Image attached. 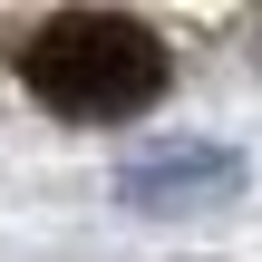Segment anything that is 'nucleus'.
I'll use <instances>...</instances> for the list:
<instances>
[{"instance_id": "nucleus-2", "label": "nucleus", "mask_w": 262, "mask_h": 262, "mask_svg": "<svg viewBox=\"0 0 262 262\" xmlns=\"http://www.w3.org/2000/svg\"><path fill=\"white\" fill-rule=\"evenodd\" d=\"M243 185V156H224V146H156V156H136L126 165V204H146V214H175V204H224Z\"/></svg>"}, {"instance_id": "nucleus-1", "label": "nucleus", "mask_w": 262, "mask_h": 262, "mask_svg": "<svg viewBox=\"0 0 262 262\" xmlns=\"http://www.w3.org/2000/svg\"><path fill=\"white\" fill-rule=\"evenodd\" d=\"M19 78L58 117H146L165 97V39L126 10H58L19 49Z\"/></svg>"}]
</instances>
